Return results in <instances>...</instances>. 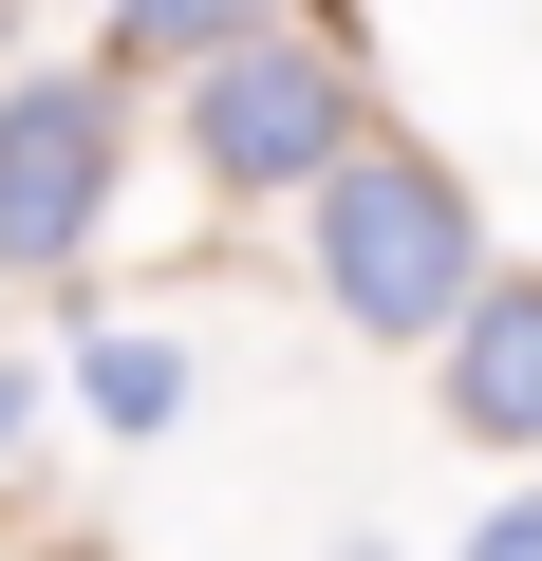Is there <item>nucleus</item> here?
Wrapping results in <instances>:
<instances>
[{
  "mask_svg": "<svg viewBox=\"0 0 542 561\" xmlns=\"http://www.w3.org/2000/svg\"><path fill=\"white\" fill-rule=\"evenodd\" d=\"M319 300H337L356 337H468L486 225H468V187H449L412 131H374V150L319 187Z\"/></svg>",
  "mask_w": 542,
  "mask_h": 561,
  "instance_id": "f257e3e1",
  "label": "nucleus"
},
{
  "mask_svg": "<svg viewBox=\"0 0 542 561\" xmlns=\"http://www.w3.org/2000/svg\"><path fill=\"white\" fill-rule=\"evenodd\" d=\"M113 169H131L113 76H20L0 94V280H57L113 225Z\"/></svg>",
  "mask_w": 542,
  "mask_h": 561,
  "instance_id": "f03ea898",
  "label": "nucleus"
},
{
  "mask_svg": "<svg viewBox=\"0 0 542 561\" xmlns=\"http://www.w3.org/2000/svg\"><path fill=\"white\" fill-rule=\"evenodd\" d=\"M187 150H206V187H337L374 131H356L337 38H262V57L187 76Z\"/></svg>",
  "mask_w": 542,
  "mask_h": 561,
  "instance_id": "7ed1b4c3",
  "label": "nucleus"
},
{
  "mask_svg": "<svg viewBox=\"0 0 542 561\" xmlns=\"http://www.w3.org/2000/svg\"><path fill=\"white\" fill-rule=\"evenodd\" d=\"M449 431L468 449H542V280H486L449 337Z\"/></svg>",
  "mask_w": 542,
  "mask_h": 561,
  "instance_id": "20e7f679",
  "label": "nucleus"
},
{
  "mask_svg": "<svg viewBox=\"0 0 542 561\" xmlns=\"http://www.w3.org/2000/svg\"><path fill=\"white\" fill-rule=\"evenodd\" d=\"M262 38H300V0H113V57L131 76H224Z\"/></svg>",
  "mask_w": 542,
  "mask_h": 561,
  "instance_id": "39448f33",
  "label": "nucleus"
},
{
  "mask_svg": "<svg viewBox=\"0 0 542 561\" xmlns=\"http://www.w3.org/2000/svg\"><path fill=\"white\" fill-rule=\"evenodd\" d=\"M76 393H94V431H169V412H187V356H169V337H131V319H113V337H94V356H76Z\"/></svg>",
  "mask_w": 542,
  "mask_h": 561,
  "instance_id": "423d86ee",
  "label": "nucleus"
},
{
  "mask_svg": "<svg viewBox=\"0 0 542 561\" xmlns=\"http://www.w3.org/2000/svg\"><path fill=\"white\" fill-rule=\"evenodd\" d=\"M449 561H542V486H523V505H505V524H468V542H449Z\"/></svg>",
  "mask_w": 542,
  "mask_h": 561,
  "instance_id": "0eeeda50",
  "label": "nucleus"
},
{
  "mask_svg": "<svg viewBox=\"0 0 542 561\" xmlns=\"http://www.w3.org/2000/svg\"><path fill=\"white\" fill-rule=\"evenodd\" d=\"M20 431H38V375H20V356H0V468H20Z\"/></svg>",
  "mask_w": 542,
  "mask_h": 561,
  "instance_id": "6e6552de",
  "label": "nucleus"
}]
</instances>
